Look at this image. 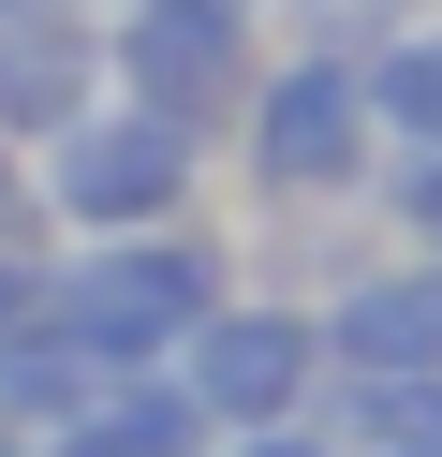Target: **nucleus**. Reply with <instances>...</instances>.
<instances>
[{"instance_id":"obj_1","label":"nucleus","mask_w":442,"mask_h":457,"mask_svg":"<svg viewBox=\"0 0 442 457\" xmlns=\"http://www.w3.org/2000/svg\"><path fill=\"white\" fill-rule=\"evenodd\" d=\"M221 295H236V237H206V221H147V237L45 251V325L74 339L88 369H163Z\"/></svg>"},{"instance_id":"obj_2","label":"nucleus","mask_w":442,"mask_h":457,"mask_svg":"<svg viewBox=\"0 0 442 457\" xmlns=\"http://www.w3.org/2000/svg\"><path fill=\"white\" fill-rule=\"evenodd\" d=\"M206 162L177 119H147V104H88V119H59L45 148H29V192H45V237H147V221H192L206 207Z\"/></svg>"},{"instance_id":"obj_3","label":"nucleus","mask_w":442,"mask_h":457,"mask_svg":"<svg viewBox=\"0 0 442 457\" xmlns=\"http://www.w3.org/2000/svg\"><path fill=\"white\" fill-rule=\"evenodd\" d=\"M236 162H251V207H354L383 162L369 133V89H354L339 45H280L236 104Z\"/></svg>"},{"instance_id":"obj_4","label":"nucleus","mask_w":442,"mask_h":457,"mask_svg":"<svg viewBox=\"0 0 442 457\" xmlns=\"http://www.w3.org/2000/svg\"><path fill=\"white\" fill-rule=\"evenodd\" d=\"M251 74H265L251 0H133V15H104V89L147 104V119H177L192 148H221V133H236Z\"/></svg>"},{"instance_id":"obj_5","label":"nucleus","mask_w":442,"mask_h":457,"mask_svg":"<svg viewBox=\"0 0 442 457\" xmlns=\"http://www.w3.org/2000/svg\"><path fill=\"white\" fill-rule=\"evenodd\" d=\"M163 369L206 398V428H295V413H324V325H310V295H265V280H236Z\"/></svg>"},{"instance_id":"obj_6","label":"nucleus","mask_w":442,"mask_h":457,"mask_svg":"<svg viewBox=\"0 0 442 457\" xmlns=\"http://www.w3.org/2000/svg\"><path fill=\"white\" fill-rule=\"evenodd\" d=\"M310 325H324V384H413V369H442V266L369 251L339 295H310Z\"/></svg>"},{"instance_id":"obj_7","label":"nucleus","mask_w":442,"mask_h":457,"mask_svg":"<svg viewBox=\"0 0 442 457\" xmlns=\"http://www.w3.org/2000/svg\"><path fill=\"white\" fill-rule=\"evenodd\" d=\"M88 104H104V15L88 0H0V133L45 148Z\"/></svg>"},{"instance_id":"obj_8","label":"nucleus","mask_w":442,"mask_h":457,"mask_svg":"<svg viewBox=\"0 0 442 457\" xmlns=\"http://www.w3.org/2000/svg\"><path fill=\"white\" fill-rule=\"evenodd\" d=\"M354 89H369L383 148H442V15H428V0H398V15L354 45Z\"/></svg>"},{"instance_id":"obj_9","label":"nucleus","mask_w":442,"mask_h":457,"mask_svg":"<svg viewBox=\"0 0 442 457\" xmlns=\"http://www.w3.org/2000/svg\"><path fill=\"white\" fill-rule=\"evenodd\" d=\"M88 428H104L118 457H206V443H221L177 369H104V384H88Z\"/></svg>"},{"instance_id":"obj_10","label":"nucleus","mask_w":442,"mask_h":457,"mask_svg":"<svg viewBox=\"0 0 442 457\" xmlns=\"http://www.w3.org/2000/svg\"><path fill=\"white\" fill-rule=\"evenodd\" d=\"M324 443L339 457H442V369H413V384H324Z\"/></svg>"},{"instance_id":"obj_11","label":"nucleus","mask_w":442,"mask_h":457,"mask_svg":"<svg viewBox=\"0 0 442 457\" xmlns=\"http://www.w3.org/2000/svg\"><path fill=\"white\" fill-rule=\"evenodd\" d=\"M88 384H104V369H88V354H74L59 325L0 339V428H15V443H45V428H74V413H88Z\"/></svg>"},{"instance_id":"obj_12","label":"nucleus","mask_w":442,"mask_h":457,"mask_svg":"<svg viewBox=\"0 0 442 457\" xmlns=\"http://www.w3.org/2000/svg\"><path fill=\"white\" fill-rule=\"evenodd\" d=\"M0 251H59L45 237V192H29V148L0 133Z\"/></svg>"},{"instance_id":"obj_13","label":"nucleus","mask_w":442,"mask_h":457,"mask_svg":"<svg viewBox=\"0 0 442 457\" xmlns=\"http://www.w3.org/2000/svg\"><path fill=\"white\" fill-rule=\"evenodd\" d=\"M206 457H339V443H324V413H295V428H221Z\"/></svg>"},{"instance_id":"obj_14","label":"nucleus","mask_w":442,"mask_h":457,"mask_svg":"<svg viewBox=\"0 0 442 457\" xmlns=\"http://www.w3.org/2000/svg\"><path fill=\"white\" fill-rule=\"evenodd\" d=\"M15 457H118V443H104V428L74 413V428H45V443H15Z\"/></svg>"},{"instance_id":"obj_15","label":"nucleus","mask_w":442,"mask_h":457,"mask_svg":"<svg viewBox=\"0 0 442 457\" xmlns=\"http://www.w3.org/2000/svg\"><path fill=\"white\" fill-rule=\"evenodd\" d=\"M0 457H15V428H0Z\"/></svg>"},{"instance_id":"obj_16","label":"nucleus","mask_w":442,"mask_h":457,"mask_svg":"<svg viewBox=\"0 0 442 457\" xmlns=\"http://www.w3.org/2000/svg\"><path fill=\"white\" fill-rule=\"evenodd\" d=\"M88 15H104V0H88Z\"/></svg>"},{"instance_id":"obj_17","label":"nucleus","mask_w":442,"mask_h":457,"mask_svg":"<svg viewBox=\"0 0 442 457\" xmlns=\"http://www.w3.org/2000/svg\"><path fill=\"white\" fill-rule=\"evenodd\" d=\"M428 15H442V0H428Z\"/></svg>"}]
</instances>
